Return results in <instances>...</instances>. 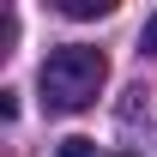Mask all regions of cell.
<instances>
[{"label": "cell", "instance_id": "6da1fadb", "mask_svg": "<svg viewBox=\"0 0 157 157\" xmlns=\"http://www.w3.org/2000/svg\"><path fill=\"white\" fill-rule=\"evenodd\" d=\"M103 78H109V60H103V48H85V42H60V48H48V60H42V103L55 109V115H78V109H91L103 91Z\"/></svg>", "mask_w": 157, "mask_h": 157}, {"label": "cell", "instance_id": "7a4b0ae2", "mask_svg": "<svg viewBox=\"0 0 157 157\" xmlns=\"http://www.w3.org/2000/svg\"><path fill=\"white\" fill-rule=\"evenodd\" d=\"M67 18H109L115 12V0H55Z\"/></svg>", "mask_w": 157, "mask_h": 157}, {"label": "cell", "instance_id": "3957f363", "mask_svg": "<svg viewBox=\"0 0 157 157\" xmlns=\"http://www.w3.org/2000/svg\"><path fill=\"white\" fill-rule=\"evenodd\" d=\"M12 42H18V12H0V55H12Z\"/></svg>", "mask_w": 157, "mask_h": 157}, {"label": "cell", "instance_id": "277c9868", "mask_svg": "<svg viewBox=\"0 0 157 157\" xmlns=\"http://www.w3.org/2000/svg\"><path fill=\"white\" fill-rule=\"evenodd\" d=\"M55 157H97V145H91V139H60Z\"/></svg>", "mask_w": 157, "mask_h": 157}, {"label": "cell", "instance_id": "5b68a950", "mask_svg": "<svg viewBox=\"0 0 157 157\" xmlns=\"http://www.w3.org/2000/svg\"><path fill=\"white\" fill-rule=\"evenodd\" d=\"M139 48H145V55H157V18H145V30H139Z\"/></svg>", "mask_w": 157, "mask_h": 157}, {"label": "cell", "instance_id": "8992f818", "mask_svg": "<svg viewBox=\"0 0 157 157\" xmlns=\"http://www.w3.org/2000/svg\"><path fill=\"white\" fill-rule=\"evenodd\" d=\"M121 157H133V151H121Z\"/></svg>", "mask_w": 157, "mask_h": 157}]
</instances>
